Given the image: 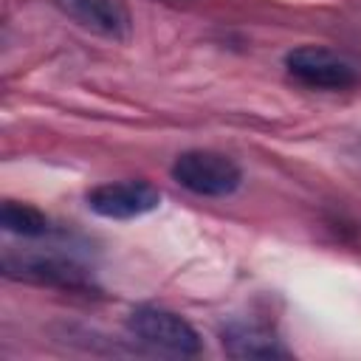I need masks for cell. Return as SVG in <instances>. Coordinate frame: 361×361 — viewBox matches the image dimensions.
<instances>
[{
  "label": "cell",
  "instance_id": "8",
  "mask_svg": "<svg viewBox=\"0 0 361 361\" xmlns=\"http://www.w3.org/2000/svg\"><path fill=\"white\" fill-rule=\"evenodd\" d=\"M0 226L8 231V234H17V237H42L51 231V220L28 206V203H17V200H6L3 209H0Z\"/></svg>",
  "mask_w": 361,
  "mask_h": 361
},
{
  "label": "cell",
  "instance_id": "5",
  "mask_svg": "<svg viewBox=\"0 0 361 361\" xmlns=\"http://www.w3.org/2000/svg\"><path fill=\"white\" fill-rule=\"evenodd\" d=\"M3 274L11 279H25L34 285L48 288H65V290H90L87 274L62 257L54 254H6L3 257Z\"/></svg>",
  "mask_w": 361,
  "mask_h": 361
},
{
  "label": "cell",
  "instance_id": "6",
  "mask_svg": "<svg viewBox=\"0 0 361 361\" xmlns=\"http://www.w3.org/2000/svg\"><path fill=\"white\" fill-rule=\"evenodd\" d=\"M65 17L79 23L82 28L110 37V39H127L133 31L130 11L121 0H51Z\"/></svg>",
  "mask_w": 361,
  "mask_h": 361
},
{
  "label": "cell",
  "instance_id": "3",
  "mask_svg": "<svg viewBox=\"0 0 361 361\" xmlns=\"http://www.w3.org/2000/svg\"><path fill=\"white\" fill-rule=\"evenodd\" d=\"M288 73L313 90H344L355 85V68L324 45H299L285 56Z\"/></svg>",
  "mask_w": 361,
  "mask_h": 361
},
{
  "label": "cell",
  "instance_id": "2",
  "mask_svg": "<svg viewBox=\"0 0 361 361\" xmlns=\"http://www.w3.org/2000/svg\"><path fill=\"white\" fill-rule=\"evenodd\" d=\"M127 330L141 344L169 355H197L203 347L197 330L183 316L155 305H138L127 316Z\"/></svg>",
  "mask_w": 361,
  "mask_h": 361
},
{
  "label": "cell",
  "instance_id": "7",
  "mask_svg": "<svg viewBox=\"0 0 361 361\" xmlns=\"http://www.w3.org/2000/svg\"><path fill=\"white\" fill-rule=\"evenodd\" d=\"M223 350L231 358H288L290 350L259 322H231L223 327Z\"/></svg>",
  "mask_w": 361,
  "mask_h": 361
},
{
  "label": "cell",
  "instance_id": "1",
  "mask_svg": "<svg viewBox=\"0 0 361 361\" xmlns=\"http://www.w3.org/2000/svg\"><path fill=\"white\" fill-rule=\"evenodd\" d=\"M172 180L200 197H228L240 189L243 172L223 152L186 149L172 164Z\"/></svg>",
  "mask_w": 361,
  "mask_h": 361
},
{
  "label": "cell",
  "instance_id": "4",
  "mask_svg": "<svg viewBox=\"0 0 361 361\" xmlns=\"http://www.w3.org/2000/svg\"><path fill=\"white\" fill-rule=\"evenodd\" d=\"M161 206V192L147 180H113L87 192V209L104 220H135Z\"/></svg>",
  "mask_w": 361,
  "mask_h": 361
}]
</instances>
